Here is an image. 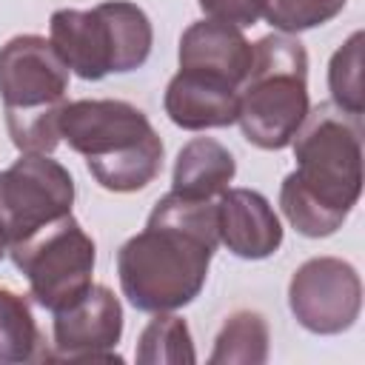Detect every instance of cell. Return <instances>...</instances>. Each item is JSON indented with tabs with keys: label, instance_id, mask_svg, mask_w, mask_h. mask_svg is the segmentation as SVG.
<instances>
[{
	"label": "cell",
	"instance_id": "cell-1",
	"mask_svg": "<svg viewBox=\"0 0 365 365\" xmlns=\"http://www.w3.org/2000/svg\"><path fill=\"white\" fill-rule=\"evenodd\" d=\"M217 245V202L168 191L117 251L123 297L148 314L185 308L200 297Z\"/></svg>",
	"mask_w": 365,
	"mask_h": 365
},
{
	"label": "cell",
	"instance_id": "cell-18",
	"mask_svg": "<svg viewBox=\"0 0 365 365\" xmlns=\"http://www.w3.org/2000/svg\"><path fill=\"white\" fill-rule=\"evenodd\" d=\"M137 362L140 365H191L197 362L191 331L185 319L171 311L157 314L137 339Z\"/></svg>",
	"mask_w": 365,
	"mask_h": 365
},
{
	"label": "cell",
	"instance_id": "cell-5",
	"mask_svg": "<svg viewBox=\"0 0 365 365\" xmlns=\"http://www.w3.org/2000/svg\"><path fill=\"white\" fill-rule=\"evenodd\" d=\"M308 111L305 46L282 31L259 37L254 43L251 71L240 86L237 123L242 137L262 151H279L291 145Z\"/></svg>",
	"mask_w": 365,
	"mask_h": 365
},
{
	"label": "cell",
	"instance_id": "cell-17",
	"mask_svg": "<svg viewBox=\"0 0 365 365\" xmlns=\"http://www.w3.org/2000/svg\"><path fill=\"white\" fill-rule=\"evenodd\" d=\"M40 342V328L29 299L11 288H0V365L37 359Z\"/></svg>",
	"mask_w": 365,
	"mask_h": 365
},
{
	"label": "cell",
	"instance_id": "cell-19",
	"mask_svg": "<svg viewBox=\"0 0 365 365\" xmlns=\"http://www.w3.org/2000/svg\"><path fill=\"white\" fill-rule=\"evenodd\" d=\"M362 43L365 34L354 31L331 57L328 63V91L331 106L362 117L365 108V91H362Z\"/></svg>",
	"mask_w": 365,
	"mask_h": 365
},
{
	"label": "cell",
	"instance_id": "cell-11",
	"mask_svg": "<svg viewBox=\"0 0 365 365\" xmlns=\"http://www.w3.org/2000/svg\"><path fill=\"white\" fill-rule=\"evenodd\" d=\"M220 242L240 259H265L282 245V225L271 202L254 188H225L217 197Z\"/></svg>",
	"mask_w": 365,
	"mask_h": 365
},
{
	"label": "cell",
	"instance_id": "cell-3",
	"mask_svg": "<svg viewBox=\"0 0 365 365\" xmlns=\"http://www.w3.org/2000/svg\"><path fill=\"white\" fill-rule=\"evenodd\" d=\"M60 140L86 157L91 177L114 194H131L157 180L163 140L148 117L125 100H74L63 106Z\"/></svg>",
	"mask_w": 365,
	"mask_h": 365
},
{
	"label": "cell",
	"instance_id": "cell-22",
	"mask_svg": "<svg viewBox=\"0 0 365 365\" xmlns=\"http://www.w3.org/2000/svg\"><path fill=\"white\" fill-rule=\"evenodd\" d=\"M6 251H9V242H6V237H3V231H0V259H3Z\"/></svg>",
	"mask_w": 365,
	"mask_h": 365
},
{
	"label": "cell",
	"instance_id": "cell-6",
	"mask_svg": "<svg viewBox=\"0 0 365 365\" xmlns=\"http://www.w3.org/2000/svg\"><path fill=\"white\" fill-rule=\"evenodd\" d=\"M9 254L29 279V291L37 305L48 308L51 314L91 285L97 262L94 240L71 214L46 222L20 242H11Z\"/></svg>",
	"mask_w": 365,
	"mask_h": 365
},
{
	"label": "cell",
	"instance_id": "cell-21",
	"mask_svg": "<svg viewBox=\"0 0 365 365\" xmlns=\"http://www.w3.org/2000/svg\"><path fill=\"white\" fill-rule=\"evenodd\" d=\"M202 14L217 23L248 29L262 17V0H197Z\"/></svg>",
	"mask_w": 365,
	"mask_h": 365
},
{
	"label": "cell",
	"instance_id": "cell-4",
	"mask_svg": "<svg viewBox=\"0 0 365 365\" xmlns=\"http://www.w3.org/2000/svg\"><path fill=\"white\" fill-rule=\"evenodd\" d=\"M68 74L54 46L40 34H17L0 46V100L20 154H51L60 145Z\"/></svg>",
	"mask_w": 365,
	"mask_h": 365
},
{
	"label": "cell",
	"instance_id": "cell-10",
	"mask_svg": "<svg viewBox=\"0 0 365 365\" xmlns=\"http://www.w3.org/2000/svg\"><path fill=\"white\" fill-rule=\"evenodd\" d=\"M177 60L180 71H191L240 88L251 71L254 46L245 40L242 29L205 17L182 31Z\"/></svg>",
	"mask_w": 365,
	"mask_h": 365
},
{
	"label": "cell",
	"instance_id": "cell-16",
	"mask_svg": "<svg viewBox=\"0 0 365 365\" xmlns=\"http://www.w3.org/2000/svg\"><path fill=\"white\" fill-rule=\"evenodd\" d=\"M268 359V322L259 311H234L225 317L214 351L208 356L211 365H259Z\"/></svg>",
	"mask_w": 365,
	"mask_h": 365
},
{
	"label": "cell",
	"instance_id": "cell-14",
	"mask_svg": "<svg viewBox=\"0 0 365 365\" xmlns=\"http://www.w3.org/2000/svg\"><path fill=\"white\" fill-rule=\"evenodd\" d=\"M234 174V154L222 143L214 137H194L180 148L174 160L171 191L194 200H214L228 188Z\"/></svg>",
	"mask_w": 365,
	"mask_h": 365
},
{
	"label": "cell",
	"instance_id": "cell-9",
	"mask_svg": "<svg viewBox=\"0 0 365 365\" xmlns=\"http://www.w3.org/2000/svg\"><path fill=\"white\" fill-rule=\"evenodd\" d=\"M123 336V305L106 285H88L77 299L54 311L51 351L43 359L66 362H120L114 354Z\"/></svg>",
	"mask_w": 365,
	"mask_h": 365
},
{
	"label": "cell",
	"instance_id": "cell-7",
	"mask_svg": "<svg viewBox=\"0 0 365 365\" xmlns=\"http://www.w3.org/2000/svg\"><path fill=\"white\" fill-rule=\"evenodd\" d=\"M71 205L74 177L48 154H20L0 171V231L9 245L71 214Z\"/></svg>",
	"mask_w": 365,
	"mask_h": 365
},
{
	"label": "cell",
	"instance_id": "cell-13",
	"mask_svg": "<svg viewBox=\"0 0 365 365\" xmlns=\"http://www.w3.org/2000/svg\"><path fill=\"white\" fill-rule=\"evenodd\" d=\"M163 108L168 120L185 131L225 128L237 123L240 88L191 71H177L165 86Z\"/></svg>",
	"mask_w": 365,
	"mask_h": 365
},
{
	"label": "cell",
	"instance_id": "cell-12",
	"mask_svg": "<svg viewBox=\"0 0 365 365\" xmlns=\"http://www.w3.org/2000/svg\"><path fill=\"white\" fill-rule=\"evenodd\" d=\"M48 43L68 71L83 80H103L114 71L111 31L97 6L88 11L57 9L48 20Z\"/></svg>",
	"mask_w": 365,
	"mask_h": 365
},
{
	"label": "cell",
	"instance_id": "cell-8",
	"mask_svg": "<svg viewBox=\"0 0 365 365\" xmlns=\"http://www.w3.org/2000/svg\"><path fill=\"white\" fill-rule=\"evenodd\" d=\"M288 308L311 334H342L359 319L362 279L356 268L339 257H311L291 274Z\"/></svg>",
	"mask_w": 365,
	"mask_h": 365
},
{
	"label": "cell",
	"instance_id": "cell-15",
	"mask_svg": "<svg viewBox=\"0 0 365 365\" xmlns=\"http://www.w3.org/2000/svg\"><path fill=\"white\" fill-rule=\"evenodd\" d=\"M108 23L111 31V48H114V74H125L140 68L154 43V29L148 14L128 0H106L97 6Z\"/></svg>",
	"mask_w": 365,
	"mask_h": 365
},
{
	"label": "cell",
	"instance_id": "cell-20",
	"mask_svg": "<svg viewBox=\"0 0 365 365\" xmlns=\"http://www.w3.org/2000/svg\"><path fill=\"white\" fill-rule=\"evenodd\" d=\"M348 0H262V17L282 34H299L334 20Z\"/></svg>",
	"mask_w": 365,
	"mask_h": 365
},
{
	"label": "cell",
	"instance_id": "cell-2",
	"mask_svg": "<svg viewBox=\"0 0 365 365\" xmlns=\"http://www.w3.org/2000/svg\"><path fill=\"white\" fill-rule=\"evenodd\" d=\"M291 145L297 168L279 185V208L302 237H331L362 194L359 117L322 103L308 111Z\"/></svg>",
	"mask_w": 365,
	"mask_h": 365
}]
</instances>
